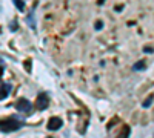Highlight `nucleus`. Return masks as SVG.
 <instances>
[{
	"label": "nucleus",
	"instance_id": "nucleus-1",
	"mask_svg": "<svg viewBox=\"0 0 154 138\" xmlns=\"http://www.w3.org/2000/svg\"><path fill=\"white\" fill-rule=\"evenodd\" d=\"M22 121H19L17 118H6V120H2L0 121V131L2 132H14V131H19L22 128Z\"/></svg>",
	"mask_w": 154,
	"mask_h": 138
},
{
	"label": "nucleus",
	"instance_id": "nucleus-2",
	"mask_svg": "<svg viewBox=\"0 0 154 138\" xmlns=\"http://www.w3.org/2000/svg\"><path fill=\"white\" fill-rule=\"evenodd\" d=\"M14 106H16V109L19 112H28V110H31V101H28L26 98H19Z\"/></svg>",
	"mask_w": 154,
	"mask_h": 138
},
{
	"label": "nucleus",
	"instance_id": "nucleus-3",
	"mask_svg": "<svg viewBox=\"0 0 154 138\" xmlns=\"http://www.w3.org/2000/svg\"><path fill=\"white\" fill-rule=\"evenodd\" d=\"M37 109H40V110H43V109H46L48 107V103H49V100H48V95L46 94H40L37 97Z\"/></svg>",
	"mask_w": 154,
	"mask_h": 138
},
{
	"label": "nucleus",
	"instance_id": "nucleus-4",
	"mask_svg": "<svg viewBox=\"0 0 154 138\" xmlns=\"http://www.w3.org/2000/svg\"><path fill=\"white\" fill-rule=\"evenodd\" d=\"M62 124H63L62 118H59V117H53V118L48 121V129H49V131H57V129L62 128Z\"/></svg>",
	"mask_w": 154,
	"mask_h": 138
},
{
	"label": "nucleus",
	"instance_id": "nucleus-5",
	"mask_svg": "<svg viewBox=\"0 0 154 138\" xmlns=\"http://www.w3.org/2000/svg\"><path fill=\"white\" fill-rule=\"evenodd\" d=\"M9 91H11V84H3L2 89H0V100H3L5 97H8Z\"/></svg>",
	"mask_w": 154,
	"mask_h": 138
},
{
	"label": "nucleus",
	"instance_id": "nucleus-6",
	"mask_svg": "<svg viewBox=\"0 0 154 138\" xmlns=\"http://www.w3.org/2000/svg\"><path fill=\"white\" fill-rule=\"evenodd\" d=\"M152 101H154V94H151V95H148V98L145 100V101L142 103V106L145 107V109H148L151 104H152Z\"/></svg>",
	"mask_w": 154,
	"mask_h": 138
},
{
	"label": "nucleus",
	"instance_id": "nucleus-7",
	"mask_svg": "<svg viewBox=\"0 0 154 138\" xmlns=\"http://www.w3.org/2000/svg\"><path fill=\"white\" fill-rule=\"evenodd\" d=\"M142 69H145V61L142 60V61H137V63L133 66V71H142Z\"/></svg>",
	"mask_w": 154,
	"mask_h": 138
},
{
	"label": "nucleus",
	"instance_id": "nucleus-8",
	"mask_svg": "<svg viewBox=\"0 0 154 138\" xmlns=\"http://www.w3.org/2000/svg\"><path fill=\"white\" fill-rule=\"evenodd\" d=\"M14 3H16V6L19 8V11H23V9H25V6H23V2H22V0H14Z\"/></svg>",
	"mask_w": 154,
	"mask_h": 138
},
{
	"label": "nucleus",
	"instance_id": "nucleus-9",
	"mask_svg": "<svg viewBox=\"0 0 154 138\" xmlns=\"http://www.w3.org/2000/svg\"><path fill=\"white\" fill-rule=\"evenodd\" d=\"M102 26H103V23H102L100 20H99V22H96V29H97V31H100V29H102Z\"/></svg>",
	"mask_w": 154,
	"mask_h": 138
}]
</instances>
